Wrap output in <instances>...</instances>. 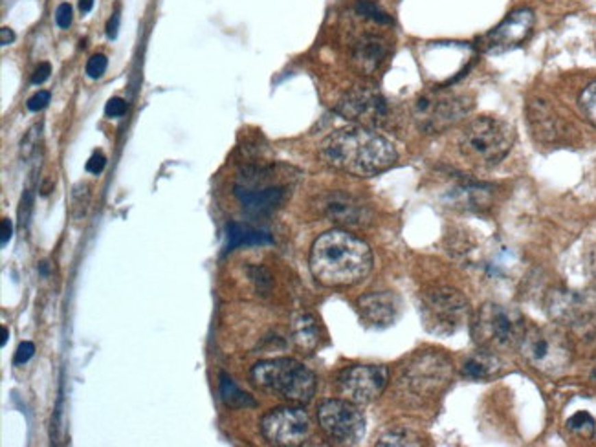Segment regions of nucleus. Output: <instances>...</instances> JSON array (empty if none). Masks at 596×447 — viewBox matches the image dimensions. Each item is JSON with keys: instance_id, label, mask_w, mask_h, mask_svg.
<instances>
[{"instance_id": "obj_1", "label": "nucleus", "mask_w": 596, "mask_h": 447, "mask_svg": "<svg viewBox=\"0 0 596 447\" xmlns=\"http://www.w3.org/2000/svg\"><path fill=\"white\" fill-rule=\"evenodd\" d=\"M325 164L352 176L380 175L397 164L398 153L387 138L367 127H347L325 138L319 147Z\"/></svg>"}, {"instance_id": "obj_2", "label": "nucleus", "mask_w": 596, "mask_h": 447, "mask_svg": "<svg viewBox=\"0 0 596 447\" xmlns=\"http://www.w3.org/2000/svg\"><path fill=\"white\" fill-rule=\"evenodd\" d=\"M373 270V253L367 244L343 229H330L316 238L310 249V272L329 288H345L362 283Z\"/></svg>"}, {"instance_id": "obj_3", "label": "nucleus", "mask_w": 596, "mask_h": 447, "mask_svg": "<svg viewBox=\"0 0 596 447\" xmlns=\"http://www.w3.org/2000/svg\"><path fill=\"white\" fill-rule=\"evenodd\" d=\"M516 142V132L505 119L479 116L468 121L459 136V151L475 167H495L508 156Z\"/></svg>"}, {"instance_id": "obj_4", "label": "nucleus", "mask_w": 596, "mask_h": 447, "mask_svg": "<svg viewBox=\"0 0 596 447\" xmlns=\"http://www.w3.org/2000/svg\"><path fill=\"white\" fill-rule=\"evenodd\" d=\"M251 379L257 387L292 403H308L316 394L314 372L292 357L259 361L251 368Z\"/></svg>"}, {"instance_id": "obj_5", "label": "nucleus", "mask_w": 596, "mask_h": 447, "mask_svg": "<svg viewBox=\"0 0 596 447\" xmlns=\"http://www.w3.org/2000/svg\"><path fill=\"white\" fill-rule=\"evenodd\" d=\"M527 321L514 308L486 303L471 316V337L479 348L499 352L519 345Z\"/></svg>"}, {"instance_id": "obj_6", "label": "nucleus", "mask_w": 596, "mask_h": 447, "mask_svg": "<svg viewBox=\"0 0 596 447\" xmlns=\"http://www.w3.org/2000/svg\"><path fill=\"white\" fill-rule=\"evenodd\" d=\"M422 324L430 334L449 337L471 323L470 301L454 286H433L422 294Z\"/></svg>"}, {"instance_id": "obj_7", "label": "nucleus", "mask_w": 596, "mask_h": 447, "mask_svg": "<svg viewBox=\"0 0 596 447\" xmlns=\"http://www.w3.org/2000/svg\"><path fill=\"white\" fill-rule=\"evenodd\" d=\"M517 348L530 367L551 376L563 372L573 359L571 343L554 327L527 324Z\"/></svg>"}, {"instance_id": "obj_8", "label": "nucleus", "mask_w": 596, "mask_h": 447, "mask_svg": "<svg viewBox=\"0 0 596 447\" xmlns=\"http://www.w3.org/2000/svg\"><path fill=\"white\" fill-rule=\"evenodd\" d=\"M471 110L470 97L454 92L435 90L424 94L414 103V121L427 134L444 132Z\"/></svg>"}, {"instance_id": "obj_9", "label": "nucleus", "mask_w": 596, "mask_h": 447, "mask_svg": "<svg viewBox=\"0 0 596 447\" xmlns=\"http://www.w3.org/2000/svg\"><path fill=\"white\" fill-rule=\"evenodd\" d=\"M319 427L330 440L356 446L365 435V416L351 400H325L318 407Z\"/></svg>"}, {"instance_id": "obj_10", "label": "nucleus", "mask_w": 596, "mask_h": 447, "mask_svg": "<svg viewBox=\"0 0 596 447\" xmlns=\"http://www.w3.org/2000/svg\"><path fill=\"white\" fill-rule=\"evenodd\" d=\"M451 363L440 352H421L411 357L403 368L402 381L409 391L419 396L437 394L449 383Z\"/></svg>"}, {"instance_id": "obj_11", "label": "nucleus", "mask_w": 596, "mask_h": 447, "mask_svg": "<svg viewBox=\"0 0 596 447\" xmlns=\"http://www.w3.org/2000/svg\"><path fill=\"white\" fill-rule=\"evenodd\" d=\"M336 112L341 118L349 119L352 123L367 129H378L386 127L391 119V108L389 103L378 90L358 86L352 88L341 97L336 105Z\"/></svg>"}, {"instance_id": "obj_12", "label": "nucleus", "mask_w": 596, "mask_h": 447, "mask_svg": "<svg viewBox=\"0 0 596 447\" xmlns=\"http://www.w3.org/2000/svg\"><path fill=\"white\" fill-rule=\"evenodd\" d=\"M310 431V418L301 407H277L261 420L262 436L273 446H301L308 440Z\"/></svg>"}, {"instance_id": "obj_13", "label": "nucleus", "mask_w": 596, "mask_h": 447, "mask_svg": "<svg viewBox=\"0 0 596 447\" xmlns=\"http://www.w3.org/2000/svg\"><path fill=\"white\" fill-rule=\"evenodd\" d=\"M389 372L384 365H352L338 376V389L345 400L364 405L375 402L386 391Z\"/></svg>"}, {"instance_id": "obj_14", "label": "nucleus", "mask_w": 596, "mask_h": 447, "mask_svg": "<svg viewBox=\"0 0 596 447\" xmlns=\"http://www.w3.org/2000/svg\"><path fill=\"white\" fill-rule=\"evenodd\" d=\"M534 13L528 8H519L512 12L501 24L484 35L483 50L486 53H503L523 44L532 34Z\"/></svg>"}, {"instance_id": "obj_15", "label": "nucleus", "mask_w": 596, "mask_h": 447, "mask_svg": "<svg viewBox=\"0 0 596 447\" xmlns=\"http://www.w3.org/2000/svg\"><path fill=\"white\" fill-rule=\"evenodd\" d=\"M245 181L235 186V196L250 213H270L275 205L281 204L284 196V187L268 183L264 170L256 175L243 176Z\"/></svg>"}, {"instance_id": "obj_16", "label": "nucleus", "mask_w": 596, "mask_h": 447, "mask_svg": "<svg viewBox=\"0 0 596 447\" xmlns=\"http://www.w3.org/2000/svg\"><path fill=\"white\" fill-rule=\"evenodd\" d=\"M356 308L364 324L371 329H387L397 323L402 314V301L395 292H371L358 299Z\"/></svg>"}, {"instance_id": "obj_17", "label": "nucleus", "mask_w": 596, "mask_h": 447, "mask_svg": "<svg viewBox=\"0 0 596 447\" xmlns=\"http://www.w3.org/2000/svg\"><path fill=\"white\" fill-rule=\"evenodd\" d=\"M321 211L327 218L341 226H362L371 218L369 207L362 200L340 191L323 196Z\"/></svg>"}, {"instance_id": "obj_18", "label": "nucleus", "mask_w": 596, "mask_h": 447, "mask_svg": "<svg viewBox=\"0 0 596 447\" xmlns=\"http://www.w3.org/2000/svg\"><path fill=\"white\" fill-rule=\"evenodd\" d=\"M387 53H389V48H387L386 40L376 37V35H364L362 39L356 40V44L352 46L351 61L358 72L369 75L380 68L382 62L386 61Z\"/></svg>"}, {"instance_id": "obj_19", "label": "nucleus", "mask_w": 596, "mask_h": 447, "mask_svg": "<svg viewBox=\"0 0 596 447\" xmlns=\"http://www.w3.org/2000/svg\"><path fill=\"white\" fill-rule=\"evenodd\" d=\"M499 368L501 363L495 357L494 352L479 348V350L473 352L471 356H468L462 361L460 372H462L464 378L473 379V381H484V379L494 378L495 374L499 372Z\"/></svg>"}, {"instance_id": "obj_20", "label": "nucleus", "mask_w": 596, "mask_h": 447, "mask_svg": "<svg viewBox=\"0 0 596 447\" xmlns=\"http://www.w3.org/2000/svg\"><path fill=\"white\" fill-rule=\"evenodd\" d=\"M451 202L455 207L464 209H483L490 204V189L479 181H460L451 189Z\"/></svg>"}, {"instance_id": "obj_21", "label": "nucleus", "mask_w": 596, "mask_h": 447, "mask_svg": "<svg viewBox=\"0 0 596 447\" xmlns=\"http://www.w3.org/2000/svg\"><path fill=\"white\" fill-rule=\"evenodd\" d=\"M292 332H294V341L297 343V346H301L303 350H314L318 346L319 327L316 317L310 316V314L295 316Z\"/></svg>"}, {"instance_id": "obj_22", "label": "nucleus", "mask_w": 596, "mask_h": 447, "mask_svg": "<svg viewBox=\"0 0 596 447\" xmlns=\"http://www.w3.org/2000/svg\"><path fill=\"white\" fill-rule=\"evenodd\" d=\"M270 242V237L266 233L257 231L250 226H243L237 222H232L227 226V251L238 248V246H250V244Z\"/></svg>"}, {"instance_id": "obj_23", "label": "nucleus", "mask_w": 596, "mask_h": 447, "mask_svg": "<svg viewBox=\"0 0 596 447\" xmlns=\"http://www.w3.org/2000/svg\"><path fill=\"white\" fill-rule=\"evenodd\" d=\"M221 396L224 400L227 407L232 409H246L256 407V400L248 394V392L240 391L235 381L226 374H221Z\"/></svg>"}, {"instance_id": "obj_24", "label": "nucleus", "mask_w": 596, "mask_h": 447, "mask_svg": "<svg viewBox=\"0 0 596 447\" xmlns=\"http://www.w3.org/2000/svg\"><path fill=\"white\" fill-rule=\"evenodd\" d=\"M376 444L378 446H421L422 442L421 436L413 431L397 427V429H389L387 433H384Z\"/></svg>"}, {"instance_id": "obj_25", "label": "nucleus", "mask_w": 596, "mask_h": 447, "mask_svg": "<svg viewBox=\"0 0 596 447\" xmlns=\"http://www.w3.org/2000/svg\"><path fill=\"white\" fill-rule=\"evenodd\" d=\"M580 108L591 125L596 127V81L587 85L580 94Z\"/></svg>"}, {"instance_id": "obj_26", "label": "nucleus", "mask_w": 596, "mask_h": 447, "mask_svg": "<svg viewBox=\"0 0 596 447\" xmlns=\"http://www.w3.org/2000/svg\"><path fill=\"white\" fill-rule=\"evenodd\" d=\"M356 12L362 15V17H367L371 21H375L378 24H389L391 18L386 12H382L380 8L376 6L373 0H360L356 4Z\"/></svg>"}, {"instance_id": "obj_27", "label": "nucleus", "mask_w": 596, "mask_h": 447, "mask_svg": "<svg viewBox=\"0 0 596 447\" xmlns=\"http://www.w3.org/2000/svg\"><path fill=\"white\" fill-rule=\"evenodd\" d=\"M569 429L580 436H593L595 433V420L591 418L587 413H576L573 418L567 422Z\"/></svg>"}, {"instance_id": "obj_28", "label": "nucleus", "mask_w": 596, "mask_h": 447, "mask_svg": "<svg viewBox=\"0 0 596 447\" xmlns=\"http://www.w3.org/2000/svg\"><path fill=\"white\" fill-rule=\"evenodd\" d=\"M107 64H108L107 57L103 55V53L92 55L90 59H88V62H86V74H88V77H92V79H97V77H101V75L105 74Z\"/></svg>"}, {"instance_id": "obj_29", "label": "nucleus", "mask_w": 596, "mask_h": 447, "mask_svg": "<svg viewBox=\"0 0 596 447\" xmlns=\"http://www.w3.org/2000/svg\"><path fill=\"white\" fill-rule=\"evenodd\" d=\"M48 103H50V92L39 90L35 96L29 97L28 103H26V107H28V110H32V112H39V110L48 107Z\"/></svg>"}, {"instance_id": "obj_30", "label": "nucleus", "mask_w": 596, "mask_h": 447, "mask_svg": "<svg viewBox=\"0 0 596 447\" xmlns=\"http://www.w3.org/2000/svg\"><path fill=\"white\" fill-rule=\"evenodd\" d=\"M35 354V345L34 343H29V341H24V343H21L17 348V352H15V365H24V363H28L32 357H34Z\"/></svg>"}, {"instance_id": "obj_31", "label": "nucleus", "mask_w": 596, "mask_h": 447, "mask_svg": "<svg viewBox=\"0 0 596 447\" xmlns=\"http://www.w3.org/2000/svg\"><path fill=\"white\" fill-rule=\"evenodd\" d=\"M127 112V103L121 97H112L105 107V114L108 118H121Z\"/></svg>"}, {"instance_id": "obj_32", "label": "nucleus", "mask_w": 596, "mask_h": 447, "mask_svg": "<svg viewBox=\"0 0 596 447\" xmlns=\"http://www.w3.org/2000/svg\"><path fill=\"white\" fill-rule=\"evenodd\" d=\"M55 23L59 28L66 29L72 24V8H70V4H61V6L57 8L55 12Z\"/></svg>"}, {"instance_id": "obj_33", "label": "nucleus", "mask_w": 596, "mask_h": 447, "mask_svg": "<svg viewBox=\"0 0 596 447\" xmlns=\"http://www.w3.org/2000/svg\"><path fill=\"white\" fill-rule=\"evenodd\" d=\"M105 165H107V158H105L101 153H94L90 156V159L86 162V170H88L90 175H99V173H103V169H105Z\"/></svg>"}, {"instance_id": "obj_34", "label": "nucleus", "mask_w": 596, "mask_h": 447, "mask_svg": "<svg viewBox=\"0 0 596 447\" xmlns=\"http://www.w3.org/2000/svg\"><path fill=\"white\" fill-rule=\"evenodd\" d=\"M32 204H34V196L29 193H26L23 196V202H21V209H18V218H21V226L28 224L29 220V211H32Z\"/></svg>"}, {"instance_id": "obj_35", "label": "nucleus", "mask_w": 596, "mask_h": 447, "mask_svg": "<svg viewBox=\"0 0 596 447\" xmlns=\"http://www.w3.org/2000/svg\"><path fill=\"white\" fill-rule=\"evenodd\" d=\"M37 131H40V127H34L32 131L28 132V136L23 140V154L28 158L29 154H32V151L35 149V145H37Z\"/></svg>"}, {"instance_id": "obj_36", "label": "nucleus", "mask_w": 596, "mask_h": 447, "mask_svg": "<svg viewBox=\"0 0 596 447\" xmlns=\"http://www.w3.org/2000/svg\"><path fill=\"white\" fill-rule=\"evenodd\" d=\"M50 74H51L50 62H40L39 68L35 70L34 77H32V83H34V85H42V83L50 77Z\"/></svg>"}, {"instance_id": "obj_37", "label": "nucleus", "mask_w": 596, "mask_h": 447, "mask_svg": "<svg viewBox=\"0 0 596 447\" xmlns=\"http://www.w3.org/2000/svg\"><path fill=\"white\" fill-rule=\"evenodd\" d=\"M12 233H13L12 220H10V218H2V237H0V242H2V246H6V244L10 242Z\"/></svg>"}, {"instance_id": "obj_38", "label": "nucleus", "mask_w": 596, "mask_h": 447, "mask_svg": "<svg viewBox=\"0 0 596 447\" xmlns=\"http://www.w3.org/2000/svg\"><path fill=\"white\" fill-rule=\"evenodd\" d=\"M118 26H119V15L118 13H114L112 18H110L107 24V35L110 37V39H116V35H118Z\"/></svg>"}, {"instance_id": "obj_39", "label": "nucleus", "mask_w": 596, "mask_h": 447, "mask_svg": "<svg viewBox=\"0 0 596 447\" xmlns=\"http://www.w3.org/2000/svg\"><path fill=\"white\" fill-rule=\"evenodd\" d=\"M13 40H15V34H13L12 29L10 28L0 29V44L8 46V44H12Z\"/></svg>"}, {"instance_id": "obj_40", "label": "nucleus", "mask_w": 596, "mask_h": 447, "mask_svg": "<svg viewBox=\"0 0 596 447\" xmlns=\"http://www.w3.org/2000/svg\"><path fill=\"white\" fill-rule=\"evenodd\" d=\"M94 8V0H79L81 13H90Z\"/></svg>"}, {"instance_id": "obj_41", "label": "nucleus", "mask_w": 596, "mask_h": 447, "mask_svg": "<svg viewBox=\"0 0 596 447\" xmlns=\"http://www.w3.org/2000/svg\"><path fill=\"white\" fill-rule=\"evenodd\" d=\"M591 272H593V275H595L596 279V249L593 251V255H591Z\"/></svg>"}, {"instance_id": "obj_42", "label": "nucleus", "mask_w": 596, "mask_h": 447, "mask_svg": "<svg viewBox=\"0 0 596 447\" xmlns=\"http://www.w3.org/2000/svg\"><path fill=\"white\" fill-rule=\"evenodd\" d=\"M8 337H10V332H8L6 327H2V346L8 343Z\"/></svg>"}]
</instances>
